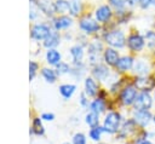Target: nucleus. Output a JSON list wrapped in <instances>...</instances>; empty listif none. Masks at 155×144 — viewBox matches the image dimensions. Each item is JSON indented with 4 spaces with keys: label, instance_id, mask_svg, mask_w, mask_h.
<instances>
[{
    "label": "nucleus",
    "instance_id": "nucleus-1",
    "mask_svg": "<svg viewBox=\"0 0 155 144\" xmlns=\"http://www.w3.org/2000/svg\"><path fill=\"white\" fill-rule=\"evenodd\" d=\"M120 122H121V116L119 113L116 111H110L105 119H104V123H103V128L104 132L108 133H116L119 131L120 127Z\"/></svg>",
    "mask_w": 155,
    "mask_h": 144
},
{
    "label": "nucleus",
    "instance_id": "nucleus-2",
    "mask_svg": "<svg viewBox=\"0 0 155 144\" xmlns=\"http://www.w3.org/2000/svg\"><path fill=\"white\" fill-rule=\"evenodd\" d=\"M105 41L113 47H122L125 45V35L120 30H113L105 35Z\"/></svg>",
    "mask_w": 155,
    "mask_h": 144
},
{
    "label": "nucleus",
    "instance_id": "nucleus-3",
    "mask_svg": "<svg viewBox=\"0 0 155 144\" xmlns=\"http://www.w3.org/2000/svg\"><path fill=\"white\" fill-rule=\"evenodd\" d=\"M134 86L142 92H149L155 87V80L150 76H139L134 80Z\"/></svg>",
    "mask_w": 155,
    "mask_h": 144
},
{
    "label": "nucleus",
    "instance_id": "nucleus-4",
    "mask_svg": "<svg viewBox=\"0 0 155 144\" xmlns=\"http://www.w3.org/2000/svg\"><path fill=\"white\" fill-rule=\"evenodd\" d=\"M137 90L134 86H127L125 87L122 91H121V94H120V99L122 102V104L125 105H131L134 103L136 98H137Z\"/></svg>",
    "mask_w": 155,
    "mask_h": 144
},
{
    "label": "nucleus",
    "instance_id": "nucleus-5",
    "mask_svg": "<svg viewBox=\"0 0 155 144\" xmlns=\"http://www.w3.org/2000/svg\"><path fill=\"white\" fill-rule=\"evenodd\" d=\"M134 109L136 110H148L151 106V97L148 92H142L137 96L134 100Z\"/></svg>",
    "mask_w": 155,
    "mask_h": 144
},
{
    "label": "nucleus",
    "instance_id": "nucleus-6",
    "mask_svg": "<svg viewBox=\"0 0 155 144\" xmlns=\"http://www.w3.org/2000/svg\"><path fill=\"white\" fill-rule=\"evenodd\" d=\"M51 30L48 29L47 25L45 24H35L33 25L31 30H30V35L33 39L35 40H42V39H46L48 35H50Z\"/></svg>",
    "mask_w": 155,
    "mask_h": 144
},
{
    "label": "nucleus",
    "instance_id": "nucleus-7",
    "mask_svg": "<svg viewBox=\"0 0 155 144\" xmlns=\"http://www.w3.org/2000/svg\"><path fill=\"white\" fill-rule=\"evenodd\" d=\"M133 120L136 121V123L144 127L150 122L151 114L149 113V110H136L133 114Z\"/></svg>",
    "mask_w": 155,
    "mask_h": 144
},
{
    "label": "nucleus",
    "instance_id": "nucleus-8",
    "mask_svg": "<svg viewBox=\"0 0 155 144\" xmlns=\"http://www.w3.org/2000/svg\"><path fill=\"white\" fill-rule=\"evenodd\" d=\"M80 28L86 33H94L99 29V24L90 17H84L80 19Z\"/></svg>",
    "mask_w": 155,
    "mask_h": 144
},
{
    "label": "nucleus",
    "instance_id": "nucleus-9",
    "mask_svg": "<svg viewBox=\"0 0 155 144\" xmlns=\"http://www.w3.org/2000/svg\"><path fill=\"white\" fill-rule=\"evenodd\" d=\"M127 45H128V47L132 51H136V52L137 51H140L144 47V39L140 35H138V34H133V35H131L128 38Z\"/></svg>",
    "mask_w": 155,
    "mask_h": 144
},
{
    "label": "nucleus",
    "instance_id": "nucleus-10",
    "mask_svg": "<svg viewBox=\"0 0 155 144\" xmlns=\"http://www.w3.org/2000/svg\"><path fill=\"white\" fill-rule=\"evenodd\" d=\"M111 17V10L109 6L103 5L96 11V18L98 22H105Z\"/></svg>",
    "mask_w": 155,
    "mask_h": 144
},
{
    "label": "nucleus",
    "instance_id": "nucleus-11",
    "mask_svg": "<svg viewBox=\"0 0 155 144\" xmlns=\"http://www.w3.org/2000/svg\"><path fill=\"white\" fill-rule=\"evenodd\" d=\"M98 92V86L97 83L94 82L93 79L91 77H87L85 80V93L88 96V97H94Z\"/></svg>",
    "mask_w": 155,
    "mask_h": 144
},
{
    "label": "nucleus",
    "instance_id": "nucleus-12",
    "mask_svg": "<svg viewBox=\"0 0 155 144\" xmlns=\"http://www.w3.org/2000/svg\"><path fill=\"white\" fill-rule=\"evenodd\" d=\"M40 10L46 13L47 16H52L54 12H56V8H54V4H52L51 0H39L38 2Z\"/></svg>",
    "mask_w": 155,
    "mask_h": 144
},
{
    "label": "nucleus",
    "instance_id": "nucleus-13",
    "mask_svg": "<svg viewBox=\"0 0 155 144\" xmlns=\"http://www.w3.org/2000/svg\"><path fill=\"white\" fill-rule=\"evenodd\" d=\"M104 59L109 65H116V63L119 62V54L114 48H107L104 51Z\"/></svg>",
    "mask_w": 155,
    "mask_h": 144
},
{
    "label": "nucleus",
    "instance_id": "nucleus-14",
    "mask_svg": "<svg viewBox=\"0 0 155 144\" xmlns=\"http://www.w3.org/2000/svg\"><path fill=\"white\" fill-rule=\"evenodd\" d=\"M117 68V70L120 71H125V70H128L133 67V58L130 57V56H126V57H122L119 59V62L116 63L115 65Z\"/></svg>",
    "mask_w": 155,
    "mask_h": 144
},
{
    "label": "nucleus",
    "instance_id": "nucleus-15",
    "mask_svg": "<svg viewBox=\"0 0 155 144\" xmlns=\"http://www.w3.org/2000/svg\"><path fill=\"white\" fill-rule=\"evenodd\" d=\"M45 133V128L42 126L41 119L40 117H35L33 120V125L29 129V134H36V136H42Z\"/></svg>",
    "mask_w": 155,
    "mask_h": 144
},
{
    "label": "nucleus",
    "instance_id": "nucleus-16",
    "mask_svg": "<svg viewBox=\"0 0 155 144\" xmlns=\"http://www.w3.org/2000/svg\"><path fill=\"white\" fill-rule=\"evenodd\" d=\"M92 74H93V76H94L96 79H98V80H104V79L109 75V69H108L105 65H103V64H98V65H96V67L93 68Z\"/></svg>",
    "mask_w": 155,
    "mask_h": 144
},
{
    "label": "nucleus",
    "instance_id": "nucleus-17",
    "mask_svg": "<svg viewBox=\"0 0 155 144\" xmlns=\"http://www.w3.org/2000/svg\"><path fill=\"white\" fill-rule=\"evenodd\" d=\"M101 50H102V45L97 41L92 42L88 47V54H90V58L92 62H96L97 59H99V53H101Z\"/></svg>",
    "mask_w": 155,
    "mask_h": 144
},
{
    "label": "nucleus",
    "instance_id": "nucleus-18",
    "mask_svg": "<svg viewBox=\"0 0 155 144\" xmlns=\"http://www.w3.org/2000/svg\"><path fill=\"white\" fill-rule=\"evenodd\" d=\"M46 59H47V63L51 64V65H57L61 61V53L53 48H50L46 53Z\"/></svg>",
    "mask_w": 155,
    "mask_h": 144
},
{
    "label": "nucleus",
    "instance_id": "nucleus-19",
    "mask_svg": "<svg viewBox=\"0 0 155 144\" xmlns=\"http://www.w3.org/2000/svg\"><path fill=\"white\" fill-rule=\"evenodd\" d=\"M133 69H134V71H136L139 76H145V75L149 73V65L147 64V62H144V61H142V59L137 61V63L134 64Z\"/></svg>",
    "mask_w": 155,
    "mask_h": 144
},
{
    "label": "nucleus",
    "instance_id": "nucleus-20",
    "mask_svg": "<svg viewBox=\"0 0 155 144\" xmlns=\"http://www.w3.org/2000/svg\"><path fill=\"white\" fill-rule=\"evenodd\" d=\"M54 8H56V12L57 13H67L71 10V6L70 4L67 1V0H57L54 2Z\"/></svg>",
    "mask_w": 155,
    "mask_h": 144
},
{
    "label": "nucleus",
    "instance_id": "nucleus-21",
    "mask_svg": "<svg viewBox=\"0 0 155 144\" xmlns=\"http://www.w3.org/2000/svg\"><path fill=\"white\" fill-rule=\"evenodd\" d=\"M53 24H54V28L56 29L68 28L71 24V18H69L68 16H61V17H58V18L54 19Z\"/></svg>",
    "mask_w": 155,
    "mask_h": 144
},
{
    "label": "nucleus",
    "instance_id": "nucleus-22",
    "mask_svg": "<svg viewBox=\"0 0 155 144\" xmlns=\"http://www.w3.org/2000/svg\"><path fill=\"white\" fill-rule=\"evenodd\" d=\"M58 44H59V35L56 31H51L50 35L45 39V42H44V45L46 47H50V48L57 46Z\"/></svg>",
    "mask_w": 155,
    "mask_h": 144
},
{
    "label": "nucleus",
    "instance_id": "nucleus-23",
    "mask_svg": "<svg viewBox=\"0 0 155 144\" xmlns=\"http://www.w3.org/2000/svg\"><path fill=\"white\" fill-rule=\"evenodd\" d=\"M91 110L96 114H101L105 110V102L103 98H97L91 103Z\"/></svg>",
    "mask_w": 155,
    "mask_h": 144
},
{
    "label": "nucleus",
    "instance_id": "nucleus-24",
    "mask_svg": "<svg viewBox=\"0 0 155 144\" xmlns=\"http://www.w3.org/2000/svg\"><path fill=\"white\" fill-rule=\"evenodd\" d=\"M75 90H76L75 85H69V83H67V85L59 86V92H61V94H62L65 99H69V98L73 96V93L75 92Z\"/></svg>",
    "mask_w": 155,
    "mask_h": 144
},
{
    "label": "nucleus",
    "instance_id": "nucleus-25",
    "mask_svg": "<svg viewBox=\"0 0 155 144\" xmlns=\"http://www.w3.org/2000/svg\"><path fill=\"white\" fill-rule=\"evenodd\" d=\"M85 121H86V123H87L88 126H91V127L99 126V125H98V123H99V114H96V113L91 111V113H88V114L86 115Z\"/></svg>",
    "mask_w": 155,
    "mask_h": 144
},
{
    "label": "nucleus",
    "instance_id": "nucleus-26",
    "mask_svg": "<svg viewBox=\"0 0 155 144\" xmlns=\"http://www.w3.org/2000/svg\"><path fill=\"white\" fill-rule=\"evenodd\" d=\"M41 75L44 76V79H45L47 82H51V83H53V82L56 81V77H57L54 70H52V69H50V68H44V69L41 70Z\"/></svg>",
    "mask_w": 155,
    "mask_h": 144
},
{
    "label": "nucleus",
    "instance_id": "nucleus-27",
    "mask_svg": "<svg viewBox=\"0 0 155 144\" xmlns=\"http://www.w3.org/2000/svg\"><path fill=\"white\" fill-rule=\"evenodd\" d=\"M103 132H104V128H103V127L96 126V127H92V128L90 129L88 134H90V138H91L92 140L98 142V140L101 139V137H102V133H103Z\"/></svg>",
    "mask_w": 155,
    "mask_h": 144
},
{
    "label": "nucleus",
    "instance_id": "nucleus-28",
    "mask_svg": "<svg viewBox=\"0 0 155 144\" xmlns=\"http://www.w3.org/2000/svg\"><path fill=\"white\" fill-rule=\"evenodd\" d=\"M70 54L73 56V58H74V61L78 63V62H80L81 61V58H82V54H84V51H82V47L81 46H73L71 48H70Z\"/></svg>",
    "mask_w": 155,
    "mask_h": 144
},
{
    "label": "nucleus",
    "instance_id": "nucleus-29",
    "mask_svg": "<svg viewBox=\"0 0 155 144\" xmlns=\"http://www.w3.org/2000/svg\"><path fill=\"white\" fill-rule=\"evenodd\" d=\"M134 123H136L134 120L127 121V122L122 126V128H121V136H127V134H130L131 132H133V131H134V127H136Z\"/></svg>",
    "mask_w": 155,
    "mask_h": 144
},
{
    "label": "nucleus",
    "instance_id": "nucleus-30",
    "mask_svg": "<svg viewBox=\"0 0 155 144\" xmlns=\"http://www.w3.org/2000/svg\"><path fill=\"white\" fill-rule=\"evenodd\" d=\"M145 39H147V44L148 46L155 51V33L154 31H148L145 34Z\"/></svg>",
    "mask_w": 155,
    "mask_h": 144
},
{
    "label": "nucleus",
    "instance_id": "nucleus-31",
    "mask_svg": "<svg viewBox=\"0 0 155 144\" xmlns=\"http://www.w3.org/2000/svg\"><path fill=\"white\" fill-rule=\"evenodd\" d=\"M73 144H86L85 134L82 133H75L73 137Z\"/></svg>",
    "mask_w": 155,
    "mask_h": 144
},
{
    "label": "nucleus",
    "instance_id": "nucleus-32",
    "mask_svg": "<svg viewBox=\"0 0 155 144\" xmlns=\"http://www.w3.org/2000/svg\"><path fill=\"white\" fill-rule=\"evenodd\" d=\"M68 71H69V65H68L67 63L59 62V63L57 64V73H58L59 75L65 74V73H68Z\"/></svg>",
    "mask_w": 155,
    "mask_h": 144
},
{
    "label": "nucleus",
    "instance_id": "nucleus-33",
    "mask_svg": "<svg viewBox=\"0 0 155 144\" xmlns=\"http://www.w3.org/2000/svg\"><path fill=\"white\" fill-rule=\"evenodd\" d=\"M38 70V64L35 62H29V80H33Z\"/></svg>",
    "mask_w": 155,
    "mask_h": 144
},
{
    "label": "nucleus",
    "instance_id": "nucleus-34",
    "mask_svg": "<svg viewBox=\"0 0 155 144\" xmlns=\"http://www.w3.org/2000/svg\"><path fill=\"white\" fill-rule=\"evenodd\" d=\"M70 6H71V10H70L71 13H73V15H78L79 11H80V8H81L80 1H79V0H73L71 4H70Z\"/></svg>",
    "mask_w": 155,
    "mask_h": 144
},
{
    "label": "nucleus",
    "instance_id": "nucleus-35",
    "mask_svg": "<svg viewBox=\"0 0 155 144\" xmlns=\"http://www.w3.org/2000/svg\"><path fill=\"white\" fill-rule=\"evenodd\" d=\"M110 1V4L113 5V6H115L116 8H122L127 2H128V0H109Z\"/></svg>",
    "mask_w": 155,
    "mask_h": 144
},
{
    "label": "nucleus",
    "instance_id": "nucleus-36",
    "mask_svg": "<svg viewBox=\"0 0 155 144\" xmlns=\"http://www.w3.org/2000/svg\"><path fill=\"white\" fill-rule=\"evenodd\" d=\"M155 5V0H140V6L143 8H147L149 6H154Z\"/></svg>",
    "mask_w": 155,
    "mask_h": 144
},
{
    "label": "nucleus",
    "instance_id": "nucleus-37",
    "mask_svg": "<svg viewBox=\"0 0 155 144\" xmlns=\"http://www.w3.org/2000/svg\"><path fill=\"white\" fill-rule=\"evenodd\" d=\"M54 119V115L52 113H44L41 115V120H46V121H52Z\"/></svg>",
    "mask_w": 155,
    "mask_h": 144
},
{
    "label": "nucleus",
    "instance_id": "nucleus-38",
    "mask_svg": "<svg viewBox=\"0 0 155 144\" xmlns=\"http://www.w3.org/2000/svg\"><path fill=\"white\" fill-rule=\"evenodd\" d=\"M80 103H81V105L82 106H86L87 104H88V102H87V99H86V97H85V94L82 93L81 94V97H80Z\"/></svg>",
    "mask_w": 155,
    "mask_h": 144
},
{
    "label": "nucleus",
    "instance_id": "nucleus-39",
    "mask_svg": "<svg viewBox=\"0 0 155 144\" xmlns=\"http://www.w3.org/2000/svg\"><path fill=\"white\" fill-rule=\"evenodd\" d=\"M136 144H153L151 142H149V140H147V139H143V138H140V139H138L137 140V143Z\"/></svg>",
    "mask_w": 155,
    "mask_h": 144
},
{
    "label": "nucleus",
    "instance_id": "nucleus-40",
    "mask_svg": "<svg viewBox=\"0 0 155 144\" xmlns=\"http://www.w3.org/2000/svg\"><path fill=\"white\" fill-rule=\"evenodd\" d=\"M137 2H140V0H128V4H130V5H134V4H137Z\"/></svg>",
    "mask_w": 155,
    "mask_h": 144
},
{
    "label": "nucleus",
    "instance_id": "nucleus-41",
    "mask_svg": "<svg viewBox=\"0 0 155 144\" xmlns=\"http://www.w3.org/2000/svg\"><path fill=\"white\" fill-rule=\"evenodd\" d=\"M30 2H35V0H30Z\"/></svg>",
    "mask_w": 155,
    "mask_h": 144
},
{
    "label": "nucleus",
    "instance_id": "nucleus-42",
    "mask_svg": "<svg viewBox=\"0 0 155 144\" xmlns=\"http://www.w3.org/2000/svg\"><path fill=\"white\" fill-rule=\"evenodd\" d=\"M63 144H70V143H63Z\"/></svg>",
    "mask_w": 155,
    "mask_h": 144
},
{
    "label": "nucleus",
    "instance_id": "nucleus-43",
    "mask_svg": "<svg viewBox=\"0 0 155 144\" xmlns=\"http://www.w3.org/2000/svg\"><path fill=\"white\" fill-rule=\"evenodd\" d=\"M154 122H155V116H154Z\"/></svg>",
    "mask_w": 155,
    "mask_h": 144
}]
</instances>
